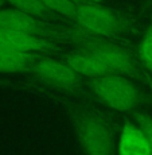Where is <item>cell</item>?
Segmentation results:
<instances>
[{"label": "cell", "instance_id": "4", "mask_svg": "<svg viewBox=\"0 0 152 155\" xmlns=\"http://www.w3.org/2000/svg\"><path fill=\"white\" fill-rule=\"evenodd\" d=\"M83 49L89 50L93 55H96L98 61L111 74H118L128 78L141 77V71L135 58L127 49L118 45L104 41H90L83 43Z\"/></svg>", "mask_w": 152, "mask_h": 155}, {"label": "cell", "instance_id": "11", "mask_svg": "<svg viewBox=\"0 0 152 155\" xmlns=\"http://www.w3.org/2000/svg\"><path fill=\"white\" fill-rule=\"evenodd\" d=\"M4 2H7L16 10L27 12L35 18H50L53 15L51 11L47 10L40 0H4Z\"/></svg>", "mask_w": 152, "mask_h": 155}, {"label": "cell", "instance_id": "5", "mask_svg": "<svg viewBox=\"0 0 152 155\" xmlns=\"http://www.w3.org/2000/svg\"><path fill=\"white\" fill-rule=\"evenodd\" d=\"M28 70L43 82L63 92L79 91L82 85L81 76L77 71H74L63 61H58L50 57L38 58L28 68Z\"/></svg>", "mask_w": 152, "mask_h": 155}, {"label": "cell", "instance_id": "8", "mask_svg": "<svg viewBox=\"0 0 152 155\" xmlns=\"http://www.w3.org/2000/svg\"><path fill=\"white\" fill-rule=\"evenodd\" d=\"M62 61L73 69L79 76H85L89 78H98L111 74L106 68L98 61L96 55H93L89 50L86 49H78L71 50L69 53H65L62 55Z\"/></svg>", "mask_w": 152, "mask_h": 155}, {"label": "cell", "instance_id": "13", "mask_svg": "<svg viewBox=\"0 0 152 155\" xmlns=\"http://www.w3.org/2000/svg\"><path fill=\"white\" fill-rule=\"evenodd\" d=\"M140 61L152 76V26L148 27L139 46Z\"/></svg>", "mask_w": 152, "mask_h": 155}, {"label": "cell", "instance_id": "7", "mask_svg": "<svg viewBox=\"0 0 152 155\" xmlns=\"http://www.w3.org/2000/svg\"><path fill=\"white\" fill-rule=\"evenodd\" d=\"M0 49L19 53H32V54H40V53L46 54V53L58 51L57 45L50 42L46 38L32 37L23 32L3 28H0Z\"/></svg>", "mask_w": 152, "mask_h": 155}, {"label": "cell", "instance_id": "3", "mask_svg": "<svg viewBox=\"0 0 152 155\" xmlns=\"http://www.w3.org/2000/svg\"><path fill=\"white\" fill-rule=\"evenodd\" d=\"M73 20L92 34L108 38H115L127 31L124 19L116 11L88 0H79L77 3Z\"/></svg>", "mask_w": 152, "mask_h": 155}, {"label": "cell", "instance_id": "1", "mask_svg": "<svg viewBox=\"0 0 152 155\" xmlns=\"http://www.w3.org/2000/svg\"><path fill=\"white\" fill-rule=\"evenodd\" d=\"M63 109L83 155H118L115 124L105 111L74 101H65Z\"/></svg>", "mask_w": 152, "mask_h": 155}, {"label": "cell", "instance_id": "12", "mask_svg": "<svg viewBox=\"0 0 152 155\" xmlns=\"http://www.w3.org/2000/svg\"><path fill=\"white\" fill-rule=\"evenodd\" d=\"M40 2L51 12L63 15V16L69 18V19H73L77 8L76 0H40Z\"/></svg>", "mask_w": 152, "mask_h": 155}, {"label": "cell", "instance_id": "6", "mask_svg": "<svg viewBox=\"0 0 152 155\" xmlns=\"http://www.w3.org/2000/svg\"><path fill=\"white\" fill-rule=\"evenodd\" d=\"M0 28L23 32V34L46 38V39L49 37H54L58 34L57 31H53L46 23L16 8H2L0 10Z\"/></svg>", "mask_w": 152, "mask_h": 155}, {"label": "cell", "instance_id": "2", "mask_svg": "<svg viewBox=\"0 0 152 155\" xmlns=\"http://www.w3.org/2000/svg\"><path fill=\"white\" fill-rule=\"evenodd\" d=\"M92 93L106 107L120 112H135L144 103L141 91L128 77L108 74L89 82Z\"/></svg>", "mask_w": 152, "mask_h": 155}, {"label": "cell", "instance_id": "10", "mask_svg": "<svg viewBox=\"0 0 152 155\" xmlns=\"http://www.w3.org/2000/svg\"><path fill=\"white\" fill-rule=\"evenodd\" d=\"M40 57L42 55L32 53H19L0 49V73L7 74L28 70V68Z\"/></svg>", "mask_w": 152, "mask_h": 155}, {"label": "cell", "instance_id": "9", "mask_svg": "<svg viewBox=\"0 0 152 155\" xmlns=\"http://www.w3.org/2000/svg\"><path fill=\"white\" fill-rule=\"evenodd\" d=\"M118 155H152L145 135L133 120H128L121 128L117 142Z\"/></svg>", "mask_w": 152, "mask_h": 155}, {"label": "cell", "instance_id": "14", "mask_svg": "<svg viewBox=\"0 0 152 155\" xmlns=\"http://www.w3.org/2000/svg\"><path fill=\"white\" fill-rule=\"evenodd\" d=\"M131 115H132V120L137 124L139 128L145 135V138H147V140L151 146V150H152V116L150 113L141 112L140 109L132 112Z\"/></svg>", "mask_w": 152, "mask_h": 155}, {"label": "cell", "instance_id": "16", "mask_svg": "<svg viewBox=\"0 0 152 155\" xmlns=\"http://www.w3.org/2000/svg\"><path fill=\"white\" fill-rule=\"evenodd\" d=\"M150 88H151V91H152V81H150Z\"/></svg>", "mask_w": 152, "mask_h": 155}, {"label": "cell", "instance_id": "15", "mask_svg": "<svg viewBox=\"0 0 152 155\" xmlns=\"http://www.w3.org/2000/svg\"><path fill=\"white\" fill-rule=\"evenodd\" d=\"M4 4H5V2H4V0H0V10H2V8L4 7Z\"/></svg>", "mask_w": 152, "mask_h": 155}]
</instances>
